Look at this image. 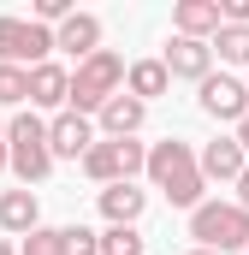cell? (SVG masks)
Here are the masks:
<instances>
[{"instance_id": "1", "label": "cell", "mask_w": 249, "mask_h": 255, "mask_svg": "<svg viewBox=\"0 0 249 255\" xmlns=\"http://www.w3.org/2000/svg\"><path fill=\"white\" fill-rule=\"evenodd\" d=\"M142 172H148V184L154 190H166L172 208H196V202H208V184H202V166H196V148L178 142V136H166V142H154L148 148V160H142Z\"/></svg>"}, {"instance_id": "2", "label": "cell", "mask_w": 249, "mask_h": 255, "mask_svg": "<svg viewBox=\"0 0 249 255\" xmlns=\"http://www.w3.org/2000/svg\"><path fill=\"white\" fill-rule=\"evenodd\" d=\"M6 166L24 178V190L42 184V178L54 172V154H48V119H42V113H12V119H6Z\"/></svg>"}, {"instance_id": "3", "label": "cell", "mask_w": 249, "mask_h": 255, "mask_svg": "<svg viewBox=\"0 0 249 255\" xmlns=\"http://www.w3.org/2000/svg\"><path fill=\"white\" fill-rule=\"evenodd\" d=\"M119 89H124V60L113 54V48H95L89 60L71 71V95H65V107L89 119V113H101Z\"/></svg>"}, {"instance_id": "4", "label": "cell", "mask_w": 249, "mask_h": 255, "mask_svg": "<svg viewBox=\"0 0 249 255\" xmlns=\"http://www.w3.org/2000/svg\"><path fill=\"white\" fill-rule=\"evenodd\" d=\"M190 238H196V250H214V255L249 250V214L238 202H196L190 208Z\"/></svg>"}, {"instance_id": "5", "label": "cell", "mask_w": 249, "mask_h": 255, "mask_svg": "<svg viewBox=\"0 0 249 255\" xmlns=\"http://www.w3.org/2000/svg\"><path fill=\"white\" fill-rule=\"evenodd\" d=\"M142 160H148V148L136 142V136H95L89 142V154H83V172L95 178V184H136V172H142Z\"/></svg>"}, {"instance_id": "6", "label": "cell", "mask_w": 249, "mask_h": 255, "mask_svg": "<svg viewBox=\"0 0 249 255\" xmlns=\"http://www.w3.org/2000/svg\"><path fill=\"white\" fill-rule=\"evenodd\" d=\"M48 54H54V30H42L36 18H6L0 12V65L30 71V65H48Z\"/></svg>"}, {"instance_id": "7", "label": "cell", "mask_w": 249, "mask_h": 255, "mask_svg": "<svg viewBox=\"0 0 249 255\" xmlns=\"http://www.w3.org/2000/svg\"><path fill=\"white\" fill-rule=\"evenodd\" d=\"M196 89H202V95H196V101H202V113H208V119H220V125H238V119L249 113L244 83H238V77H226V71H208Z\"/></svg>"}, {"instance_id": "8", "label": "cell", "mask_w": 249, "mask_h": 255, "mask_svg": "<svg viewBox=\"0 0 249 255\" xmlns=\"http://www.w3.org/2000/svg\"><path fill=\"white\" fill-rule=\"evenodd\" d=\"M89 142H95V119H83V113H71V107L48 119V154H54V160H83Z\"/></svg>"}, {"instance_id": "9", "label": "cell", "mask_w": 249, "mask_h": 255, "mask_svg": "<svg viewBox=\"0 0 249 255\" xmlns=\"http://www.w3.org/2000/svg\"><path fill=\"white\" fill-rule=\"evenodd\" d=\"M65 95H71V71L65 65H30V113H65Z\"/></svg>"}, {"instance_id": "10", "label": "cell", "mask_w": 249, "mask_h": 255, "mask_svg": "<svg viewBox=\"0 0 249 255\" xmlns=\"http://www.w3.org/2000/svg\"><path fill=\"white\" fill-rule=\"evenodd\" d=\"M160 65H166V77H190V83H202V77L214 71V54H208V42L172 36V42H166V54H160Z\"/></svg>"}, {"instance_id": "11", "label": "cell", "mask_w": 249, "mask_h": 255, "mask_svg": "<svg viewBox=\"0 0 249 255\" xmlns=\"http://www.w3.org/2000/svg\"><path fill=\"white\" fill-rule=\"evenodd\" d=\"M54 48H65L71 60L83 65L95 48H101V18H95V12H71L65 24H54Z\"/></svg>"}, {"instance_id": "12", "label": "cell", "mask_w": 249, "mask_h": 255, "mask_svg": "<svg viewBox=\"0 0 249 255\" xmlns=\"http://www.w3.org/2000/svg\"><path fill=\"white\" fill-rule=\"evenodd\" d=\"M196 166H202V184H208V178H220V184H238V172H244L249 160H244V148H238L232 136H214V142L196 154Z\"/></svg>"}, {"instance_id": "13", "label": "cell", "mask_w": 249, "mask_h": 255, "mask_svg": "<svg viewBox=\"0 0 249 255\" xmlns=\"http://www.w3.org/2000/svg\"><path fill=\"white\" fill-rule=\"evenodd\" d=\"M172 30L190 36V42H214V30H220V0H178V6H172Z\"/></svg>"}, {"instance_id": "14", "label": "cell", "mask_w": 249, "mask_h": 255, "mask_svg": "<svg viewBox=\"0 0 249 255\" xmlns=\"http://www.w3.org/2000/svg\"><path fill=\"white\" fill-rule=\"evenodd\" d=\"M95 119H101V130H107V136L119 142V136H136V130H142V119H148V107H142V101H130V95L119 89V95H113V101H107V107H101Z\"/></svg>"}, {"instance_id": "15", "label": "cell", "mask_w": 249, "mask_h": 255, "mask_svg": "<svg viewBox=\"0 0 249 255\" xmlns=\"http://www.w3.org/2000/svg\"><path fill=\"white\" fill-rule=\"evenodd\" d=\"M142 208H148V190H136V184H107V190H101V214H107V226H136Z\"/></svg>"}, {"instance_id": "16", "label": "cell", "mask_w": 249, "mask_h": 255, "mask_svg": "<svg viewBox=\"0 0 249 255\" xmlns=\"http://www.w3.org/2000/svg\"><path fill=\"white\" fill-rule=\"evenodd\" d=\"M42 226V202H36V190H6L0 196V232H36Z\"/></svg>"}, {"instance_id": "17", "label": "cell", "mask_w": 249, "mask_h": 255, "mask_svg": "<svg viewBox=\"0 0 249 255\" xmlns=\"http://www.w3.org/2000/svg\"><path fill=\"white\" fill-rule=\"evenodd\" d=\"M166 83H172V77H166V65H160V60L124 65V95H130V101H142V107H148L154 95H166Z\"/></svg>"}, {"instance_id": "18", "label": "cell", "mask_w": 249, "mask_h": 255, "mask_svg": "<svg viewBox=\"0 0 249 255\" xmlns=\"http://www.w3.org/2000/svg\"><path fill=\"white\" fill-rule=\"evenodd\" d=\"M208 54H220L226 65H249V24H220Z\"/></svg>"}, {"instance_id": "19", "label": "cell", "mask_w": 249, "mask_h": 255, "mask_svg": "<svg viewBox=\"0 0 249 255\" xmlns=\"http://www.w3.org/2000/svg\"><path fill=\"white\" fill-rule=\"evenodd\" d=\"M24 101H30V71L0 65V107H24Z\"/></svg>"}, {"instance_id": "20", "label": "cell", "mask_w": 249, "mask_h": 255, "mask_svg": "<svg viewBox=\"0 0 249 255\" xmlns=\"http://www.w3.org/2000/svg\"><path fill=\"white\" fill-rule=\"evenodd\" d=\"M101 255H142L136 226H107V232H101Z\"/></svg>"}, {"instance_id": "21", "label": "cell", "mask_w": 249, "mask_h": 255, "mask_svg": "<svg viewBox=\"0 0 249 255\" xmlns=\"http://www.w3.org/2000/svg\"><path fill=\"white\" fill-rule=\"evenodd\" d=\"M60 244H65V255H101V232H89V226H60Z\"/></svg>"}, {"instance_id": "22", "label": "cell", "mask_w": 249, "mask_h": 255, "mask_svg": "<svg viewBox=\"0 0 249 255\" xmlns=\"http://www.w3.org/2000/svg\"><path fill=\"white\" fill-rule=\"evenodd\" d=\"M24 255H65L60 226H36V232H24Z\"/></svg>"}, {"instance_id": "23", "label": "cell", "mask_w": 249, "mask_h": 255, "mask_svg": "<svg viewBox=\"0 0 249 255\" xmlns=\"http://www.w3.org/2000/svg\"><path fill=\"white\" fill-rule=\"evenodd\" d=\"M220 24H249V0H220Z\"/></svg>"}, {"instance_id": "24", "label": "cell", "mask_w": 249, "mask_h": 255, "mask_svg": "<svg viewBox=\"0 0 249 255\" xmlns=\"http://www.w3.org/2000/svg\"><path fill=\"white\" fill-rule=\"evenodd\" d=\"M232 142L244 148V160H249V113H244V119H238V125H232Z\"/></svg>"}, {"instance_id": "25", "label": "cell", "mask_w": 249, "mask_h": 255, "mask_svg": "<svg viewBox=\"0 0 249 255\" xmlns=\"http://www.w3.org/2000/svg\"><path fill=\"white\" fill-rule=\"evenodd\" d=\"M238 208H244V214H249V166H244V172H238Z\"/></svg>"}, {"instance_id": "26", "label": "cell", "mask_w": 249, "mask_h": 255, "mask_svg": "<svg viewBox=\"0 0 249 255\" xmlns=\"http://www.w3.org/2000/svg\"><path fill=\"white\" fill-rule=\"evenodd\" d=\"M0 172H6V136H0Z\"/></svg>"}, {"instance_id": "27", "label": "cell", "mask_w": 249, "mask_h": 255, "mask_svg": "<svg viewBox=\"0 0 249 255\" xmlns=\"http://www.w3.org/2000/svg\"><path fill=\"white\" fill-rule=\"evenodd\" d=\"M0 255H18V250H12V244H6V238H0Z\"/></svg>"}, {"instance_id": "28", "label": "cell", "mask_w": 249, "mask_h": 255, "mask_svg": "<svg viewBox=\"0 0 249 255\" xmlns=\"http://www.w3.org/2000/svg\"><path fill=\"white\" fill-rule=\"evenodd\" d=\"M190 255H214V250H190Z\"/></svg>"}, {"instance_id": "29", "label": "cell", "mask_w": 249, "mask_h": 255, "mask_svg": "<svg viewBox=\"0 0 249 255\" xmlns=\"http://www.w3.org/2000/svg\"><path fill=\"white\" fill-rule=\"evenodd\" d=\"M0 136H6V119H0Z\"/></svg>"}, {"instance_id": "30", "label": "cell", "mask_w": 249, "mask_h": 255, "mask_svg": "<svg viewBox=\"0 0 249 255\" xmlns=\"http://www.w3.org/2000/svg\"><path fill=\"white\" fill-rule=\"evenodd\" d=\"M244 95H249V77H244Z\"/></svg>"}]
</instances>
